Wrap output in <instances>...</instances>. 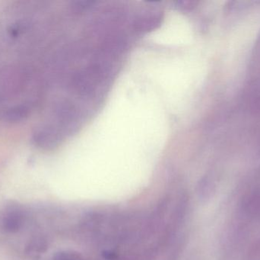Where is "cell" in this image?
I'll use <instances>...</instances> for the list:
<instances>
[{
	"label": "cell",
	"instance_id": "cell-1",
	"mask_svg": "<svg viewBox=\"0 0 260 260\" xmlns=\"http://www.w3.org/2000/svg\"><path fill=\"white\" fill-rule=\"evenodd\" d=\"M24 211L18 203H9L0 209V230L7 234L16 233L24 224Z\"/></svg>",
	"mask_w": 260,
	"mask_h": 260
},
{
	"label": "cell",
	"instance_id": "cell-2",
	"mask_svg": "<svg viewBox=\"0 0 260 260\" xmlns=\"http://www.w3.org/2000/svg\"><path fill=\"white\" fill-rule=\"evenodd\" d=\"M57 134L50 128H39L36 130L32 136V141L39 148L49 149L57 145Z\"/></svg>",
	"mask_w": 260,
	"mask_h": 260
},
{
	"label": "cell",
	"instance_id": "cell-3",
	"mask_svg": "<svg viewBox=\"0 0 260 260\" xmlns=\"http://www.w3.org/2000/svg\"><path fill=\"white\" fill-rule=\"evenodd\" d=\"M162 15L160 13L145 15L136 20L134 23L135 28L141 32H148L160 25Z\"/></svg>",
	"mask_w": 260,
	"mask_h": 260
},
{
	"label": "cell",
	"instance_id": "cell-4",
	"mask_svg": "<svg viewBox=\"0 0 260 260\" xmlns=\"http://www.w3.org/2000/svg\"><path fill=\"white\" fill-rule=\"evenodd\" d=\"M28 109L24 106H16L6 110L2 114L3 120L9 122H19L27 117Z\"/></svg>",
	"mask_w": 260,
	"mask_h": 260
},
{
	"label": "cell",
	"instance_id": "cell-5",
	"mask_svg": "<svg viewBox=\"0 0 260 260\" xmlns=\"http://www.w3.org/2000/svg\"><path fill=\"white\" fill-rule=\"evenodd\" d=\"M76 258L69 253H61L56 257V260H76Z\"/></svg>",
	"mask_w": 260,
	"mask_h": 260
}]
</instances>
